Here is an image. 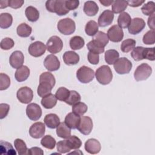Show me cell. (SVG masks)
<instances>
[{"mask_svg": "<svg viewBox=\"0 0 155 155\" xmlns=\"http://www.w3.org/2000/svg\"><path fill=\"white\" fill-rule=\"evenodd\" d=\"M55 82V78L51 73L48 71L42 73L39 76V85L37 89L39 96L43 97L51 93Z\"/></svg>", "mask_w": 155, "mask_h": 155, "instance_id": "cell-1", "label": "cell"}, {"mask_svg": "<svg viewBox=\"0 0 155 155\" xmlns=\"http://www.w3.org/2000/svg\"><path fill=\"white\" fill-rule=\"evenodd\" d=\"M95 76L98 82L102 85H107L113 79V73L111 68L105 65L99 67L95 73Z\"/></svg>", "mask_w": 155, "mask_h": 155, "instance_id": "cell-2", "label": "cell"}, {"mask_svg": "<svg viewBox=\"0 0 155 155\" xmlns=\"http://www.w3.org/2000/svg\"><path fill=\"white\" fill-rule=\"evenodd\" d=\"M58 30L64 35H70L73 33L76 30L74 21L68 18L61 19L57 25Z\"/></svg>", "mask_w": 155, "mask_h": 155, "instance_id": "cell-3", "label": "cell"}, {"mask_svg": "<svg viewBox=\"0 0 155 155\" xmlns=\"http://www.w3.org/2000/svg\"><path fill=\"white\" fill-rule=\"evenodd\" d=\"M95 75L94 70L87 66H82L76 72V77L79 82L83 84L89 83L93 80Z\"/></svg>", "mask_w": 155, "mask_h": 155, "instance_id": "cell-4", "label": "cell"}, {"mask_svg": "<svg viewBox=\"0 0 155 155\" xmlns=\"http://www.w3.org/2000/svg\"><path fill=\"white\" fill-rule=\"evenodd\" d=\"M132 66L131 62L125 57L117 59L113 64L115 71L119 74L129 73L132 68Z\"/></svg>", "mask_w": 155, "mask_h": 155, "instance_id": "cell-5", "label": "cell"}, {"mask_svg": "<svg viewBox=\"0 0 155 155\" xmlns=\"http://www.w3.org/2000/svg\"><path fill=\"white\" fill-rule=\"evenodd\" d=\"M152 73L151 67L146 63L139 65L134 73V78L137 81H145L147 79Z\"/></svg>", "mask_w": 155, "mask_h": 155, "instance_id": "cell-6", "label": "cell"}, {"mask_svg": "<svg viewBox=\"0 0 155 155\" xmlns=\"http://www.w3.org/2000/svg\"><path fill=\"white\" fill-rule=\"evenodd\" d=\"M63 48V42L61 39L57 36L50 37L46 44V48L53 54L60 52Z\"/></svg>", "mask_w": 155, "mask_h": 155, "instance_id": "cell-7", "label": "cell"}, {"mask_svg": "<svg viewBox=\"0 0 155 155\" xmlns=\"http://www.w3.org/2000/svg\"><path fill=\"white\" fill-rule=\"evenodd\" d=\"M16 96L20 102L22 104H28L33 99V92L30 88L23 87L18 90Z\"/></svg>", "mask_w": 155, "mask_h": 155, "instance_id": "cell-8", "label": "cell"}, {"mask_svg": "<svg viewBox=\"0 0 155 155\" xmlns=\"http://www.w3.org/2000/svg\"><path fill=\"white\" fill-rule=\"evenodd\" d=\"M107 35L108 39L113 42H119L121 41L124 38V31L117 25L111 26L108 30Z\"/></svg>", "mask_w": 155, "mask_h": 155, "instance_id": "cell-9", "label": "cell"}, {"mask_svg": "<svg viewBox=\"0 0 155 155\" xmlns=\"http://www.w3.org/2000/svg\"><path fill=\"white\" fill-rule=\"evenodd\" d=\"M26 114L30 120H38L42 116V109L37 104L31 103L27 106Z\"/></svg>", "mask_w": 155, "mask_h": 155, "instance_id": "cell-10", "label": "cell"}, {"mask_svg": "<svg viewBox=\"0 0 155 155\" xmlns=\"http://www.w3.org/2000/svg\"><path fill=\"white\" fill-rule=\"evenodd\" d=\"M77 129L83 134H89L93 129L92 119L88 116H82Z\"/></svg>", "mask_w": 155, "mask_h": 155, "instance_id": "cell-11", "label": "cell"}, {"mask_svg": "<svg viewBox=\"0 0 155 155\" xmlns=\"http://www.w3.org/2000/svg\"><path fill=\"white\" fill-rule=\"evenodd\" d=\"M28 53L33 57H39L43 55L46 50V46L41 41L31 43L28 47Z\"/></svg>", "mask_w": 155, "mask_h": 155, "instance_id": "cell-12", "label": "cell"}, {"mask_svg": "<svg viewBox=\"0 0 155 155\" xmlns=\"http://www.w3.org/2000/svg\"><path fill=\"white\" fill-rule=\"evenodd\" d=\"M145 27V22L140 18H135L131 19L128 26V32L131 35H137L143 30Z\"/></svg>", "mask_w": 155, "mask_h": 155, "instance_id": "cell-13", "label": "cell"}, {"mask_svg": "<svg viewBox=\"0 0 155 155\" xmlns=\"http://www.w3.org/2000/svg\"><path fill=\"white\" fill-rule=\"evenodd\" d=\"M45 131V126L44 123L37 122L31 125L29 129V134L30 136L34 139H39L42 137Z\"/></svg>", "mask_w": 155, "mask_h": 155, "instance_id": "cell-14", "label": "cell"}, {"mask_svg": "<svg viewBox=\"0 0 155 155\" xmlns=\"http://www.w3.org/2000/svg\"><path fill=\"white\" fill-rule=\"evenodd\" d=\"M44 65L47 70L50 71H54L59 68L60 62L56 56L51 54L47 56L45 58Z\"/></svg>", "mask_w": 155, "mask_h": 155, "instance_id": "cell-15", "label": "cell"}, {"mask_svg": "<svg viewBox=\"0 0 155 155\" xmlns=\"http://www.w3.org/2000/svg\"><path fill=\"white\" fill-rule=\"evenodd\" d=\"M24 61V56L23 53L19 50L13 51L10 56V65L14 68H18L22 66Z\"/></svg>", "mask_w": 155, "mask_h": 155, "instance_id": "cell-16", "label": "cell"}, {"mask_svg": "<svg viewBox=\"0 0 155 155\" xmlns=\"http://www.w3.org/2000/svg\"><path fill=\"white\" fill-rule=\"evenodd\" d=\"M114 19V13L110 10H104L98 18V25L104 27L110 25Z\"/></svg>", "mask_w": 155, "mask_h": 155, "instance_id": "cell-17", "label": "cell"}, {"mask_svg": "<svg viewBox=\"0 0 155 155\" xmlns=\"http://www.w3.org/2000/svg\"><path fill=\"white\" fill-rule=\"evenodd\" d=\"M84 148L87 153L95 154L99 153L101 149V145L97 140L95 139H89L85 142Z\"/></svg>", "mask_w": 155, "mask_h": 155, "instance_id": "cell-18", "label": "cell"}, {"mask_svg": "<svg viewBox=\"0 0 155 155\" xmlns=\"http://www.w3.org/2000/svg\"><path fill=\"white\" fill-rule=\"evenodd\" d=\"M63 60L68 65H74L79 61V56L73 51H65L63 54Z\"/></svg>", "mask_w": 155, "mask_h": 155, "instance_id": "cell-19", "label": "cell"}, {"mask_svg": "<svg viewBox=\"0 0 155 155\" xmlns=\"http://www.w3.org/2000/svg\"><path fill=\"white\" fill-rule=\"evenodd\" d=\"M81 120V117L74 113H69L65 118V124L71 129H76Z\"/></svg>", "mask_w": 155, "mask_h": 155, "instance_id": "cell-20", "label": "cell"}, {"mask_svg": "<svg viewBox=\"0 0 155 155\" xmlns=\"http://www.w3.org/2000/svg\"><path fill=\"white\" fill-rule=\"evenodd\" d=\"M44 121L46 126L51 129L57 128L60 124L59 117L54 113L47 114L44 117Z\"/></svg>", "mask_w": 155, "mask_h": 155, "instance_id": "cell-21", "label": "cell"}, {"mask_svg": "<svg viewBox=\"0 0 155 155\" xmlns=\"http://www.w3.org/2000/svg\"><path fill=\"white\" fill-rule=\"evenodd\" d=\"M83 10L87 16H93L97 13L99 7L94 1H88L85 2Z\"/></svg>", "mask_w": 155, "mask_h": 155, "instance_id": "cell-22", "label": "cell"}, {"mask_svg": "<svg viewBox=\"0 0 155 155\" xmlns=\"http://www.w3.org/2000/svg\"><path fill=\"white\" fill-rule=\"evenodd\" d=\"M30 75V69L25 65H22L17 68L15 77L17 81L23 82L28 79Z\"/></svg>", "mask_w": 155, "mask_h": 155, "instance_id": "cell-23", "label": "cell"}, {"mask_svg": "<svg viewBox=\"0 0 155 155\" xmlns=\"http://www.w3.org/2000/svg\"><path fill=\"white\" fill-rule=\"evenodd\" d=\"M42 105L46 109H51L53 108L57 104V98L55 95L50 93L43 97L41 99Z\"/></svg>", "mask_w": 155, "mask_h": 155, "instance_id": "cell-24", "label": "cell"}, {"mask_svg": "<svg viewBox=\"0 0 155 155\" xmlns=\"http://www.w3.org/2000/svg\"><path fill=\"white\" fill-rule=\"evenodd\" d=\"M64 0H55L54 5V13L59 16H64L67 15L69 10L66 8Z\"/></svg>", "mask_w": 155, "mask_h": 155, "instance_id": "cell-25", "label": "cell"}, {"mask_svg": "<svg viewBox=\"0 0 155 155\" xmlns=\"http://www.w3.org/2000/svg\"><path fill=\"white\" fill-rule=\"evenodd\" d=\"M56 134L61 138L67 139L71 136V130L65 122H61L56 128Z\"/></svg>", "mask_w": 155, "mask_h": 155, "instance_id": "cell-26", "label": "cell"}, {"mask_svg": "<svg viewBox=\"0 0 155 155\" xmlns=\"http://www.w3.org/2000/svg\"><path fill=\"white\" fill-rule=\"evenodd\" d=\"M25 16L28 20L30 22H36L39 18V11L33 6H28L25 11Z\"/></svg>", "mask_w": 155, "mask_h": 155, "instance_id": "cell-27", "label": "cell"}, {"mask_svg": "<svg viewBox=\"0 0 155 155\" xmlns=\"http://www.w3.org/2000/svg\"><path fill=\"white\" fill-rule=\"evenodd\" d=\"M131 21V18L130 15L127 12L121 13L117 18V24L121 28H125L128 27Z\"/></svg>", "mask_w": 155, "mask_h": 155, "instance_id": "cell-28", "label": "cell"}, {"mask_svg": "<svg viewBox=\"0 0 155 155\" xmlns=\"http://www.w3.org/2000/svg\"><path fill=\"white\" fill-rule=\"evenodd\" d=\"M31 27L26 23H22L19 24L16 29L18 35L22 38L28 37L31 35Z\"/></svg>", "mask_w": 155, "mask_h": 155, "instance_id": "cell-29", "label": "cell"}, {"mask_svg": "<svg viewBox=\"0 0 155 155\" xmlns=\"http://www.w3.org/2000/svg\"><path fill=\"white\" fill-rule=\"evenodd\" d=\"M92 40L104 48L107 45L109 41L107 35L101 31H98L94 36H93Z\"/></svg>", "mask_w": 155, "mask_h": 155, "instance_id": "cell-30", "label": "cell"}, {"mask_svg": "<svg viewBox=\"0 0 155 155\" xmlns=\"http://www.w3.org/2000/svg\"><path fill=\"white\" fill-rule=\"evenodd\" d=\"M119 57V52L114 49L108 50L105 53V61L108 65L113 64Z\"/></svg>", "mask_w": 155, "mask_h": 155, "instance_id": "cell-31", "label": "cell"}, {"mask_svg": "<svg viewBox=\"0 0 155 155\" xmlns=\"http://www.w3.org/2000/svg\"><path fill=\"white\" fill-rule=\"evenodd\" d=\"M0 151L1 154H16V152L13 148L12 144L8 142L3 140H1L0 142Z\"/></svg>", "mask_w": 155, "mask_h": 155, "instance_id": "cell-32", "label": "cell"}, {"mask_svg": "<svg viewBox=\"0 0 155 155\" xmlns=\"http://www.w3.org/2000/svg\"><path fill=\"white\" fill-rule=\"evenodd\" d=\"M85 44L84 39L79 36H74L70 40V47L72 50H77L81 49Z\"/></svg>", "mask_w": 155, "mask_h": 155, "instance_id": "cell-33", "label": "cell"}, {"mask_svg": "<svg viewBox=\"0 0 155 155\" xmlns=\"http://www.w3.org/2000/svg\"><path fill=\"white\" fill-rule=\"evenodd\" d=\"M13 22L12 16L8 13H2L0 15V27L1 28H7L10 27Z\"/></svg>", "mask_w": 155, "mask_h": 155, "instance_id": "cell-34", "label": "cell"}, {"mask_svg": "<svg viewBox=\"0 0 155 155\" xmlns=\"http://www.w3.org/2000/svg\"><path fill=\"white\" fill-rule=\"evenodd\" d=\"M14 145L16 150L18 151L19 155L28 154L27 145L25 142L21 139H16L14 141Z\"/></svg>", "mask_w": 155, "mask_h": 155, "instance_id": "cell-35", "label": "cell"}, {"mask_svg": "<svg viewBox=\"0 0 155 155\" xmlns=\"http://www.w3.org/2000/svg\"><path fill=\"white\" fill-rule=\"evenodd\" d=\"M126 1H114L112 4V12L114 13H121L127 7Z\"/></svg>", "mask_w": 155, "mask_h": 155, "instance_id": "cell-36", "label": "cell"}, {"mask_svg": "<svg viewBox=\"0 0 155 155\" xmlns=\"http://www.w3.org/2000/svg\"><path fill=\"white\" fill-rule=\"evenodd\" d=\"M85 31L88 36H94L98 32V24L96 22L93 20L88 21L85 25Z\"/></svg>", "mask_w": 155, "mask_h": 155, "instance_id": "cell-37", "label": "cell"}, {"mask_svg": "<svg viewBox=\"0 0 155 155\" xmlns=\"http://www.w3.org/2000/svg\"><path fill=\"white\" fill-rule=\"evenodd\" d=\"M41 144L47 149L53 150L56 145V140L50 135H46L41 139Z\"/></svg>", "mask_w": 155, "mask_h": 155, "instance_id": "cell-38", "label": "cell"}, {"mask_svg": "<svg viewBox=\"0 0 155 155\" xmlns=\"http://www.w3.org/2000/svg\"><path fill=\"white\" fill-rule=\"evenodd\" d=\"M144 53L145 48L143 47H136L133 49L131 53V56L132 58L136 61H139L140 60L144 59Z\"/></svg>", "mask_w": 155, "mask_h": 155, "instance_id": "cell-39", "label": "cell"}, {"mask_svg": "<svg viewBox=\"0 0 155 155\" xmlns=\"http://www.w3.org/2000/svg\"><path fill=\"white\" fill-rule=\"evenodd\" d=\"M87 109H88L87 105L85 103L81 102H78L77 104H74L72 107L73 113L80 116L84 114L87 112Z\"/></svg>", "mask_w": 155, "mask_h": 155, "instance_id": "cell-40", "label": "cell"}, {"mask_svg": "<svg viewBox=\"0 0 155 155\" xmlns=\"http://www.w3.org/2000/svg\"><path fill=\"white\" fill-rule=\"evenodd\" d=\"M136 41L133 39H127L124 40L120 45V49L124 53H128L132 50L136 45Z\"/></svg>", "mask_w": 155, "mask_h": 155, "instance_id": "cell-41", "label": "cell"}, {"mask_svg": "<svg viewBox=\"0 0 155 155\" xmlns=\"http://www.w3.org/2000/svg\"><path fill=\"white\" fill-rule=\"evenodd\" d=\"M87 48L90 52L95 53V54H101L104 52V48L97 44L93 40L90 41L87 45Z\"/></svg>", "mask_w": 155, "mask_h": 155, "instance_id": "cell-42", "label": "cell"}, {"mask_svg": "<svg viewBox=\"0 0 155 155\" xmlns=\"http://www.w3.org/2000/svg\"><path fill=\"white\" fill-rule=\"evenodd\" d=\"M81 99V95L76 91L72 90L70 91V95L65 102L69 105H74V104L80 102Z\"/></svg>", "mask_w": 155, "mask_h": 155, "instance_id": "cell-43", "label": "cell"}, {"mask_svg": "<svg viewBox=\"0 0 155 155\" xmlns=\"http://www.w3.org/2000/svg\"><path fill=\"white\" fill-rule=\"evenodd\" d=\"M70 91L67 88L62 87L57 90L55 96L59 101L65 102L70 95Z\"/></svg>", "mask_w": 155, "mask_h": 155, "instance_id": "cell-44", "label": "cell"}, {"mask_svg": "<svg viewBox=\"0 0 155 155\" xmlns=\"http://www.w3.org/2000/svg\"><path fill=\"white\" fill-rule=\"evenodd\" d=\"M66 140L71 149H78L82 145L81 139L76 136H70Z\"/></svg>", "mask_w": 155, "mask_h": 155, "instance_id": "cell-45", "label": "cell"}, {"mask_svg": "<svg viewBox=\"0 0 155 155\" xmlns=\"http://www.w3.org/2000/svg\"><path fill=\"white\" fill-rule=\"evenodd\" d=\"M142 12L147 16H151L154 13L155 4L153 1H148L141 8Z\"/></svg>", "mask_w": 155, "mask_h": 155, "instance_id": "cell-46", "label": "cell"}, {"mask_svg": "<svg viewBox=\"0 0 155 155\" xmlns=\"http://www.w3.org/2000/svg\"><path fill=\"white\" fill-rule=\"evenodd\" d=\"M10 85V79L9 76L4 73L0 74V90L7 89Z\"/></svg>", "mask_w": 155, "mask_h": 155, "instance_id": "cell-47", "label": "cell"}, {"mask_svg": "<svg viewBox=\"0 0 155 155\" xmlns=\"http://www.w3.org/2000/svg\"><path fill=\"white\" fill-rule=\"evenodd\" d=\"M143 42L147 45H152L155 42L154 30H150L148 31L143 36Z\"/></svg>", "mask_w": 155, "mask_h": 155, "instance_id": "cell-48", "label": "cell"}, {"mask_svg": "<svg viewBox=\"0 0 155 155\" xmlns=\"http://www.w3.org/2000/svg\"><path fill=\"white\" fill-rule=\"evenodd\" d=\"M57 150L61 154H64L68 153L71 149L70 148L67 140H63L57 143Z\"/></svg>", "mask_w": 155, "mask_h": 155, "instance_id": "cell-49", "label": "cell"}, {"mask_svg": "<svg viewBox=\"0 0 155 155\" xmlns=\"http://www.w3.org/2000/svg\"><path fill=\"white\" fill-rule=\"evenodd\" d=\"M14 45H15V43L13 40L10 38H5L2 39L0 44L1 49L4 50H8L12 48Z\"/></svg>", "mask_w": 155, "mask_h": 155, "instance_id": "cell-50", "label": "cell"}, {"mask_svg": "<svg viewBox=\"0 0 155 155\" xmlns=\"http://www.w3.org/2000/svg\"><path fill=\"white\" fill-rule=\"evenodd\" d=\"M144 59L150 61H154V47L145 48Z\"/></svg>", "mask_w": 155, "mask_h": 155, "instance_id": "cell-51", "label": "cell"}, {"mask_svg": "<svg viewBox=\"0 0 155 155\" xmlns=\"http://www.w3.org/2000/svg\"><path fill=\"white\" fill-rule=\"evenodd\" d=\"M10 106L7 104H0V119H2L6 117L8 113Z\"/></svg>", "mask_w": 155, "mask_h": 155, "instance_id": "cell-52", "label": "cell"}, {"mask_svg": "<svg viewBox=\"0 0 155 155\" xmlns=\"http://www.w3.org/2000/svg\"><path fill=\"white\" fill-rule=\"evenodd\" d=\"M87 58L88 62L91 64L96 65L99 62V56L98 54H95L89 51L88 53Z\"/></svg>", "mask_w": 155, "mask_h": 155, "instance_id": "cell-53", "label": "cell"}, {"mask_svg": "<svg viewBox=\"0 0 155 155\" xmlns=\"http://www.w3.org/2000/svg\"><path fill=\"white\" fill-rule=\"evenodd\" d=\"M65 4L66 8L68 10H74L78 7L79 5V1H65Z\"/></svg>", "mask_w": 155, "mask_h": 155, "instance_id": "cell-54", "label": "cell"}, {"mask_svg": "<svg viewBox=\"0 0 155 155\" xmlns=\"http://www.w3.org/2000/svg\"><path fill=\"white\" fill-rule=\"evenodd\" d=\"M24 1L23 0H8V6L17 9L22 7Z\"/></svg>", "mask_w": 155, "mask_h": 155, "instance_id": "cell-55", "label": "cell"}, {"mask_svg": "<svg viewBox=\"0 0 155 155\" xmlns=\"http://www.w3.org/2000/svg\"><path fill=\"white\" fill-rule=\"evenodd\" d=\"M28 154L30 155H38V154L42 155L44 154V151L41 148L35 147L28 149Z\"/></svg>", "mask_w": 155, "mask_h": 155, "instance_id": "cell-56", "label": "cell"}, {"mask_svg": "<svg viewBox=\"0 0 155 155\" xmlns=\"http://www.w3.org/2000/svg\"><path fill=\"white\" fill-rule=\"evenodd\" d=\"M127 2L128 5L133 7H137L142 5L145 2V1H139V0H130L127 1Z\"/></svg>", "mask_w": 155, "mask_h": 155, "instance_id": "cell-57", "label": "cell"}, {"mask_svg": "<svg viewBox=\"0 0 155 155\" xmlns=\"http://www.w3.org/2000/svg\"><path fill=\"white\" fill-rule=\"evenodd\" d=\"M55 0L47 1L45 2V7L48 11L51 13H54V5Z\"/></svg>", "mask_w": 155, "mask_h": 155, "instance_id": "cell-58", "label": "cell"}, {"mask_svg": "<svg viewBox=\"0 0 155 155\" xmlns=\"http://www.w3.org/2000/svg\"><path fill=\"white\" fill-rule=\"evenodd\" d=\"M148 25L151 30H154V13L149 16L148 19Z\"/></svg>", "mask_w": 155, "mask_h": 155, "instance_id": "cell-59", "label": "cell"}, {"mask_svg": "<svg viewBox=\"0 0 155 155\" xmlns=\"http://www.w3.org/2000/svg\"><path fill=\"white\" fill-rule=\"evenodd\" d=\"M8 7V1H3L1 0L0 1V8H4Z\"/></svg>", "mask_w": 155, "mask_h": 155, "instance_id": "cell-60", "label": "cell"}, {"mask_svg": "<svg viewBox=\"0 0 155 155\" xmlns=\"http://www.w3.org/2000/svg\"><path fill=\"white\" fill-rule=\"evenodd\" d=\"M100 3H101L104 6H110L113 3V1H105V0H100Z\"/></svg>", "mask_w": 155, "mask_h": 155, "instance_id": "cell-61", "label": "cell"}]
</instances>
